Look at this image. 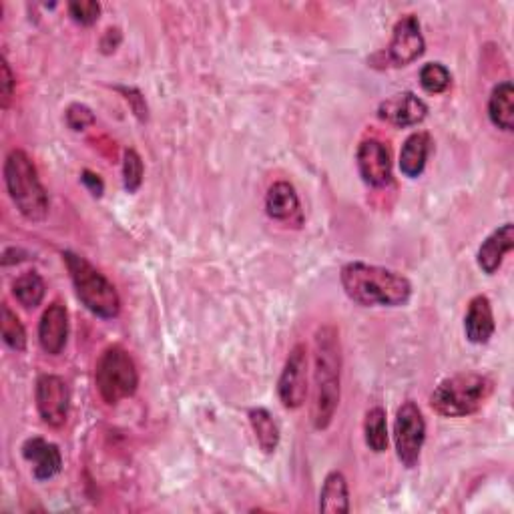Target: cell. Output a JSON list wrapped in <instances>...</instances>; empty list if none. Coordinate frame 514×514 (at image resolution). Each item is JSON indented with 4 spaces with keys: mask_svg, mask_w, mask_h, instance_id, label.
I'll list each match as a JSON object with an SVG mask.
<instances>
[{
    "mask_svg": "<svg viewBox=\"0 0 514 514\" xmlns=\"http://www.w3.org/2000/svg\"><path fill=\"white\" fill-rule=\"evenodd\" d=\"M346 296L364 308H402L412 298V284L406 276L362 262L346 264L340 272Z\"/></svg>",
    "mask_w": 514,
    "mask_h": 514,
    "instance_id": "1",
    "label": "cell"
},
{
    "mask_svg": "<svg viewBox=\"0 0 514 514\" xmlns=\"http://www.w3.org/2000/svg\"><path fill=\"white\" fill-rule=\"evenodd\" d=\"M360 177L370 187H388L394 179L390 149L380 139H366L356 153Z\"/></svg>",
    "mask_w": 514,
    "mask_h": 514,
    "instance_id": "11",
    "label": "cell"
},
{
    "mask_svg": "<svg viewBox=\"0 0 514 514\" xmlns=\"http://www.w3.org/2000/svg\"><path fill=\"white\" fill-rule=\"evenodd\" d=\"M81 183L89 189V193H91L93 197H101V195L105 193V183H103V179H101L97 173L89 171V169H85V171L81 173Z\"/></svg>",
    "mask_w": 514,
    "mask_h": 514,
    "instance_id": "30",
    "label": "cell"
},
{
    "mask_svg": "<svg viewBox=\"0 0 514 514\" xmlns=\"http://www.w3.org/2000/svg\"><path fill=\"white\" fill-rule=\"evenodd\" d=\"M249 424L251 430L255 434L257 444L266 452V454H274L280 446V426L274 420V414L266 408H251L249 410Z\"/></svg>",
    "mask_w": 514,
    "mask_h": 514,
    "instance_id": "21",
    "label": "cell"
},
{
    "mask_svg": "<svg viewBox=\"0 0 514 514\" xmlns=\"http://www.w3.org/2000/svg\"><path fill=\"white\" fill-rule=\"evenodd\" d=\"M69 340V312L63 302H53L39 322V344L45 354H63Z\"/></svg>",
    "mask_w": 514,
    "mask_h": 514,
    "instance_id": "13",
    "label": "cell"
},
{
    "mask_svg": "<svg viewBox=\"0 0 514 514\" xmlns=\"http://www.w3.org/2000/svg\"><path fill=\"white\" fill-rule=\"evenodd\" d=\"M23 458L33 464V476L39 482L55 478L63 468V456L57 444L45 438H29L23 444Z\"/></svg>",
    "mask_w": 514,
    "mask_h": 514,
    "instance_id": "14",
    "label": "cell"
},
{
    "mask_svg": "<svg viewBox=\"0 0 514 514\" xmlns=\"http://www.w3.org/2000/svg\"><path fill=\"white\" fill-rule=\"evenodd\" d=\"M45 294H47L45 280L37 272H27V274L19 276L13 284L15 300L27 310L39 308L45 300Z\"/></svg>",
    "mask_w": 514,
    "mask_h": 514,
    "instance_id": "22",
    "label": "cell"
},
{
    "mask_svg": "<svg viewBox=\"0 0 514 514\" xmlns=\"http://www.w3.org/2000/svg\"><path fill=\"white\" fill-rule=\"evenodd\" d=\"M320 512L326 514H348L350 512V490L348 480L340 470H332L320 492Z\"/></svg>",
    "mask_w": 514,
    "mask_h": 514,
    "instance_id": "20",
    "label": "cell"
},
{
    "mask_svg": "<svg viewBox=\"0 0 514 514\" xmlns=\"http://www.w3.org/2000/svg\"><path fill=\"white\" fill-rule=\"evenodd\" d=\"M492 380L476 372H464L442 380L432 396L430 406L444 418H464L476 414L492 394Z\"/></svg>",
    "mask_w": 514,
    "mask_h": 514,
    "instance_id": "5",
    "label": "cell"
},
{
    "mask_svg": "<svg viewBox=\"0 0 514 514\" xmlns=\"http://www.w3.org/2000/svg\"><path fill=\"white\" fill-rule=\"evenodd\" d=\"M512 249H514V225L504 223L502 227L494 229L478 247V255H476L478 268L486 276H494L504 262V255L510 253Z\"/></svg>",
    "mask_w": 514,
    "mask_h": 514,
    "instance_id": "15",
    "label": "cell"
},
{
    "mask_svg": "<svg viewBox=\"0 0 514 514\" xmlns=\"http://www.w3.org/2000/svg\"><path fill=\"white\" fill-rule=\"evenodd\" d=\"M428 115V105L414 93H398L388 97L378 107V119L388 125L406 129L420 125Z\"/></svg>",
    "mask_w": 514,
    "mask_h": 514,
    "instance_id": "12",
    "label": "cell"
},
{
    "mask_svg": "<svg viewBox=\"0 0 514 514\" xmlns=\"http://www.w3.org/2000/svg\"><path fill=\"white\" fill-rule=\"evenodd\" d=\"M266 211L274 221L302 223V203L296 187L288 181H276L266 195Z\"/></svg>",
    "mask_w": 514,
    "mask_h": 514,
    "instance_id": "17",
    "label": "cell"
},
{
    "mask_svg": "<svg viewBox=\"0 0 514 514\" xmlns=\"http://www.w3.org/2000/svg\"><path fill=\"white\" fill-rule=\"evenodd\" d=\"M95 384L99 396L109 406L131 398L139 388V370L131 354L115 344L103 350L95 368Z\"/></svg>",
    "mask_w": 514,
    "mask_h": 514,
    "instance_id": "6",
    "label": "cell"
},
{
    "mask_svg": "<svg viewBox=\"0 0 514 514\" xmlns=\"http://www.w3.org/2000/svg\"><path fill=\"white\" fill-rule=\"evenodd\" d=\"M314 406L312 422L316 430H326L340 406V382H342V348L340 334L334 326H322L316 332L314 354Z\"/></svg>",
    "mask_w": 514,
    "mask_h": 514,
    "instance_id": "2",
    "label": "cell"
},
{
    "mask_svg": "<svg viewBox=\"0 0 514 514\" xmlns=\"http://www.w3.org/2000/svg\"><path fill=\"white\" fill-rule=\"evenodd\" d=\"M420 85L430 95H442L452 85V75L442 63H426L420 69Z\"/></svg>",
    "mask_w": 514,
    "mask_h": 514,
    "instance_id": "25",
    "label": "cell"
},
{
    "mask_svg": "<svg viewBox=\"0 0 514 514\" xmlns=\"http://www.w3.org/2000/svg\"><path fill=\"white\" fill-rule=\"evenodd\" d=\"M63 262L69 270L71 282L81 304L101 320L117 318L121 312V298L113 282H109L105 274H101L79 253L63 251Z\"/></svg>",
    "mask_w": 514,
    "mask_h": 514,
    "instance_id": "4",
    "label": "cell"
},
{
    "mask_svg": "<svg viewBox=\"0 0 514 514\" xmlns=\"http://www.w3.org/2000/svg\"><path fill=\"white\" fill-rule=\"evenodd\" d=\"M0 334H3V340L11 350H27V330L19 316L7 304L0 306Z\"/></svg>",
    "mask_w": 514,
    "mask_h": 514,
    "instance_id": "24",
    "label": "cell"
},
{
    "mask_svg": "<svg viewBox=\"0 0 514 514\" xmlns=\"http://www.w3.org/2000/svg\"><path fill=\"white\" fill-rule=\"evenodd\" d=\"M5 185L17 205L19 213L33 221L41 223L49 215V195L41 183L39 171L33 159L23 149H13L5 161Z\"/></svg>",
    "mask_w": 514,
    "mask_h": 514,
    "instance_id": "3",
    "label": "cell"
},
{
    "mask_svg": "<svg viewBox=\"0 0 514 514\" xmlns=\"http://www.w3.org/2000/svg\"><path fill=\"white\" fill-rule=\"evenodd\" d=\"M364 438L372 452L382 454L388 450V422H386V410L382 406H374L366 412Z\"/></svg>",
    "mask_w": 514,
    "mask_h": 514,
    "instance_id": "23",
    "label": "cell"
},
{
    "mask_svg": "<svg viewBox=\"0 0 514 514\" xmlns=\"http://www.w3.org/2000/svg\"><path fill=\"white\" fill-rule=\"evenodd\" d=\"M278 396L288 410L304 406L308 396V350L304 344L292 348L278 380Z\"/></svg>",
    "mask_w": 514,
    "mask_h": 514,
    "instance_id": "9",
    "label": "cell"
},
{
    "mask_svg": "<svg viewBox=\"0 0 514 514\" xmlns=\"http://www.w3.org/2000/svg\"><path fill=\"white\" fill-rule=\"evenodd\" d=\"M496 332V324H494V314H492V306L490 300L486 296H474L468 304L466 316H464V334L466 340L470 344L482 346L488 344L490 338Z\"/></svg>",
    "mask_w": 514,
    "mask_h": 514,
    "instance_id": "16",
    "label": "cell"
},
{
    "mask_svg": "<svg viewBox=\"0 0 514 514\" xmlns=\"http://www.w3.org/2000/svg\"><path fill=\"white\" fill-rule=\"evenodd\" d=\"M143 159L135 149H127L123 155V185L129 193H135L143 183Z\"/></svg>",
    "mask_w": 514,
    "mask_h": 514,
    "instance_id": "26",
    "label": "cell"
},
{
    "mask_svg": "<svg viewBox=\"0 0 514 514\" xmlns=\"http://www.w3.org/2000/svg\"><path fill=\"white\" fill-rule=\"evenodd\" d=\"M426 41L420 23L414 15L402 17L392 31V41L386 49V63L390 67H408L424 55Z\"/></svg>",
    "mask_w": 514,
    "mask_h": 514,
    "instance_id": "10",
    "label": "cell"
},
{
    "mask_svg": "<svg viewBox=\"0 0 514 514\" xmlns=\"http://www.w3.org/2000/svg\"><path fill=\"white\" fill-rule=\"evenodd\" d=\"M426 442V420L416 402L406 400L396 414L394 444L398 460L406 468H414L420 462V454Z\"/></svg>",
    "mask_w": 514,
    "mask_h": 514,
    "instance_id": "7",
    "label": "cell"
},
{
    "mask_svg": "<svg viewBox=\"0 0 514 514\" xmlns=\"http://www.w3.org/2000/svg\"><path fill=\"white\" fill-rule=\"evenodd\" d=\"M430 147H432V139L424 131L412 133L404 141L402 151H400V171L404 177L418 179L424 173L426 161L430 155Z\"/></svg>",
    "mask_w": 514,
    "mask_h": 514,
    "instance_id": "18",
    "label": "cell"
},
{
    "mask_svg": "<svg viewBox=\"0 0 514 514\" xmlns=\"http://www.w3.org/2000/svg\"><path fill=\"white\" fill-rule=\"evenodd\" d=\"M65 121L73 131H85V129L93 127L97 119H95V113L87 105L73 103V105H69V109L65 113Z\"/></svg>",
    "mask_w": 514,
    "mask_h": 514,
    "instance_id": "28",
    "label": "cell"
},
{
    "mask_svg": "<svg viewBox=\"0 0 514 514\" xmlns=\"http://www.w3.org/2000/svg\"><path fill=\"white\" fill-rule=\"evenodd\" d=\"M35 400L41 420L51 428H61L69 418L71 390L69 384L55 374H43L37 380Z\"/></svg>",
    "mask_w": 514,
    "mask_h": 514,
    "instance_id": "8",
    "label": "cell"
},
{
    "mask_svg": "<svg viewBox=\"0 0 514 514\" xmlns=\"http://www.w3.org/2000/svg\"><path fill=\"white\" fill-rule=\"evenodd\" d=\"M69 15L75 23L83 27H91L101 17V5L95 0H77V3H69Z\"/></svg>",
    "mask_w": 514,
    "mask_h": 514,
    "instance_id": "27",
    "label": "cell"
},
{
    "mask_svg": "<svg viewBox=\"0 0 514 514\" xmlns=\"http://www.w3.org/2000/svg\"><path fill=\"white\" fill-rule=\"evenodd\" d=\"M488 117L494 127L510 133L514 129V87L510 81L498 83L488 99Z\"/></svg>",
    "mask_w": 514,
    "mask_h": 514,
    "instance_id": "19",
    "label": "cell"
},
{
    "mask_svg": "<svg viewBox=\"0 0 514 514\" xmlns=\"http://www.w3.org/2000/svg\"><path fill=\"white\" fill-rule=\"evenodd\" d=\"M13 95H15V77L7 57H3L0 59V105H3V109L11 107Z\"/></svg>",
    "mask_w": 514,
    "mask_h": 514,
    "instance_id": "29",
    "label": "cell"
}]
</instances>
